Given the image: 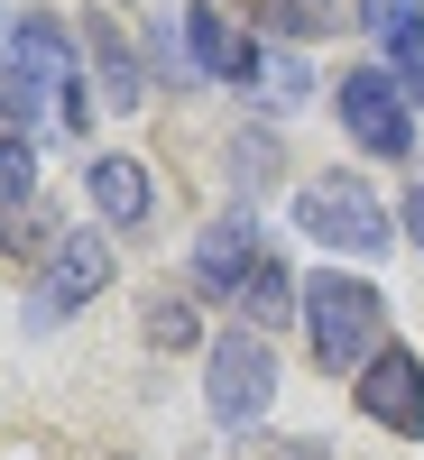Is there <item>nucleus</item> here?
Here are the masks:
<instances>
[{"label":"nucleus","mask_w":424,"mask_h":460,"mask_svg":"<svg viewBox=\"0 0 424 460\" xmlns=\"http://www.w3.org/2000/svg\"><path fill=\"white\" fill-rule=\"evenodd\" d=\"M185 37H194V65L212 84H258V47H249V28H240L230 0H194V10H185Z\"/></svg>","instance_id":"obj_8"},{"label":"nucleus","mask_w":424,"mask_h":460,"mask_svg":"<svg viewBox=\"0 0 424 460\" xmlns=\"http://www.w3.org/2000/svg\"><path fill=\"white\" fill-rule=\"evenodd\" d=\"M295 304H304V295H295V277H286L277 258H258V277L240 286V314H249V323H286Z\"/></svg>","instance_id":"obj_14"},{"label":"nucleus","mask_w":424,"mask_h":460,"mask_svg":"<svg viewBox=\"0 0 424 460\" xmlns=\"http://www.w3.org/2000/svg\"><path fill=\"white\" fill-rule=\"evenodd\" d=\"M203 396H212V424H221V433H249V424H258L267 396H277V350H267V332H221V341H212Z\"/></svg>","instance_id":"obj_3"},{"label":"nucleus","mask_w":424,"mask_h":460,"mask_svg":"<svg viewBox=\"0 0 424 460\" xmlns=\"http://www.w3.org/2000/svg\"><path fill=\"white\" fill-rule=\"evenodd\" d=\"M415 93L397 84L388 65H360V74H341V129H351L369 157H406L415 147Z\"/></svg>","instance_id":"obj_5"},{"label":"nucleus","mask_w":424,"mask_h":460,"mask_svg":"<svg viewBox=\"0 0 424 460\" xmlns=\"http://www.w3.org/2000/svg\"><path fill=\"white\" fill-rule=\"evenodd\" d=\"M360 414L388 424L397 442H424V359L415 350H378L360 368Z\"/></svg>","instance_id":"obj_7"},{"label":"nucleus","mask_w":424,"mask_h":460,"mask_svg":"<svg viewBox=\"0 0 424 460\" xmlns=\"http://www.w3.org/2000/svg\"><path fill=\"white\" fill-rule=\"evenodd\" d=\"M84 65H93V84H102L111 111H139V102H148V74H139V56H130V37H121V28H102V19H93Z\"/></svg>","instance_id":"obj_12"},{"label":"nucleus","mask_w":424,"mask_h":460,"mask_svg":"<svg viewBox=\"0 0 424 460\" xmlns=\"http://www.w3.org/2000/svg\"><path fill=\"white\" fill-rule=\"evenodd\" d=\"M295 221H304V240H323V249H360V258L388 249V212H378V194H369L360 175H323V184H304Z\"/></svg>","instance_id":"obj_4"},{"label":"nucleus","mask_w":424,"mask_h":460,"mask_svg":"<svg viewBox=\"0 0 424 460\" xmlns=\"http://www.w3.org/2000/svg\"><path fill=\"white\" fill-rule=\"evenodd\" d=\"M304 332H314V368H332V377H351V368H369L378 350H388V304H378V286L369 277H323L304 286Z\"/></svg>","instance_id":"obj_1"},{"label":"nucleus","mask_w":424,"mask_h":460,"mask_svg":"<svg viewBox=\"0 0 424 460\" xmlns=\"http://www.w3.org/2000/svg\"><path fill=\"white\" fill-rule=\"evenodd\" d=\"M84 194H93V212H102L111 230H139V221H148V203H158V194H148V166H139V157H93V166H84Z\"/></svg>","instance_id":"obj_10"},{"label":"nucleus","mask_w":424,"mask_h":460,"mask_svg":"<svg viewBox=\"0 0 424 460\" xmlns=\"http://www.w3.org/2000/svg\"><path fill=\"white\" fill-rule=\"evenodd\" d=\"M360 28H378V47L397 56V84L424 102V0H360Z\"/></svg>","instance_id":"obj_9"},{"label":"nucleus","mask_w":424,"mask_h":460,"mask_svg":"<svg viewBox=\"0 0 424 460\" xmlns=\"http://www.w3.org/2000/svg\"><path fill=\"white\" fill-rule=\"evenodd\" d=\"M158 65L176 74V84H194V74H203V65H194V37H185L176 19H158Z\"/></svg>","instance_id":"obj_17"},{"label":"nucleus","mask_w":424,"mask_h":460,"mask_svg":"<svg viewBox=\"0 0 424 460\" xmlns=\"http://www.w3.org/2000/svg\"><path fill=\"white\" fill-rule=\"evenodd\" d=\"M65 111V120H84V84H74V47L47 28V19H28L10 47H0V120H37V111Z\"/></svg>","instance_id":"obj_2"},{"label":"nucleus","mask_w":424,"mask_h":460,"mask_svg":"<svg viewBox=\"0 0 424 460\" xmlns=\"http://www.w3.org/2000/svg\"><path fill=\"white\" fill-rule=\"evenodd\" d=\"M258 28H286V37H341V28H351V0H258Z\"/></svg>","instance_id":"obj_13"},{"label":"nucleus","mask_w":424,"mask_h":460,"mask_svg":"<svg viewBox=\"0 0 424 460\" xmlns=\"http://www.w3.org/2000/svg\"><path fill=\"white\" fill-rule=\"evenodd\" d=\"M37 194V147L28 138H0V212Z\"/></svg>","instance_id":"obj_15"},{"label":"nucleus","mask_w":424,"mask_h":460,"mask_svg":"<svg viewBox=\"0 0 424 460\" xmlns=\"http://www.w3.org/2000/svg\"><path fill=\"white\" fill-rule=\"evenodd\" d=\"M406 240H415V249H424V175H415V184H406Z\"/></svg>","instance_id":"obj_18"},{"label":"nucleus","mask_w":424,"mask_h":460,"mask_svg":"<svg viewBox=\"0 0 424 460\" xmlns=\"http://www.w3.org/2000/svg\"><path fill=\"white\" fill-rule=\"evenodd\" d=\"M148 341H167V350H194V341H203V323L185 314V304H167V295H158V304H148Z\"/></svg>","instance_id":"obj_16"},{"label":"nucleus","mask_w":424,"mask_h":460,"mask_svg":"<svg viewBox=\"0 0 424 460\" xmlns=\"http://www.w3.org/2000/svg\"><path fill=\"white\" fill-rule=\"evenodd\" d=\"M194 277H203V286H230V295L258 277V230H249L240 212H230V221H212L203 240H194Z\"/></svg>","instance_id":"obj_11"},{"label":"nucleus","mask_w":424,"mask_h":460,"mask_svg":"<svg viewBox=\"0 0 424 460\" xmlns=\"http://www.w3.org/2000/svg\"><path fill=\"white\" fill-rule=\"evenodd\" d=\"M102 277H111V249H102V230H74V240H56V249H47V277L28 286V332L65 323L84 295H102Z\"/></svg>","instance_id":"obj_6"}]
</instances>
